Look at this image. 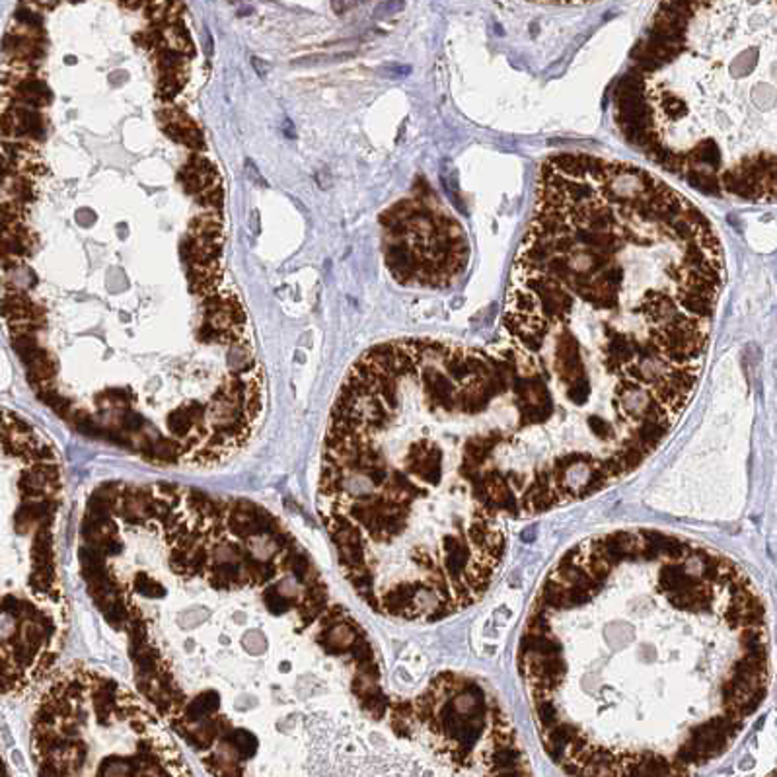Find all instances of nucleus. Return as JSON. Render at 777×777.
I'll return each instance as SVG.
<instances>
[{
  "label": "nucleus",
  "instance_id": "f257e3e1",
  "mask_svg": "<svg viewBox=\"0 0 777 777\" xmlns=\"http://www.w3.org/2000/svg\"><path fill=\"white\" fill-rule=\"evenodd\" d=\"M723 279L711 222L658 176L592 154L542 166L491 349L521 435L582 499L637 470L690 405Z\"/></svg>",
  "mask_w": 777,
  "mask_h": 777
},
{
  "label": "nucleus",
  "instance_id": "f03ea898",
  "mask_svg": "<svg viewBox=\"0 0 777 777\" xmlns=\"http://www.w3.org/2000/svg\"><path fill=\"white\" fill-rule=\"evenodd\" d=\"M82 532L92 594L127 633L141 692L211 777H238L254 760L261 703L277 705L296 735L279 777L304 756L312 735L287 707L314 701L279 678H380L365 632L333 602L294 534L259 504L119 483L96 491ZM296 711L318 743L329 738Z\"/></svg>",
  "mask_w": 777,
  "mask_h": 777
},
{
  "label": "nucleus",
  "instance_id": "7ed1b4c3",
  "mask_svg": "<svg viewBox=\"0 0 777 777\" xmlns=\"http://www.w3.org/2000/svg\"><path fill=\"white\" fill-rule=\"evenodd\" d=\"M516 660L540 743L567 777H698L766 698V606L715 549L614 530L549 569Z\"/></svg>",
  "mask_w": 777,
  "mask_h": 777
},
{
  "label": "nucleus",
  "instance_id": "20e7f679",
  "mask_svg": "<svg viewBox=\"0 0 777 777\" xmlns=\"http://www.w3.org/2000/svg\"><path fill=\"white\" fill-rule=\"evenodd\" d=\"M65 485L57 452L27 421L2 423V692L20 698L51 670L69 608L59 565Z\"/></svg>",
  "mask_w": 777,
  "mask_h": 777
},
{
  "label": "nucleus",
  "instance_id": "39448f33",
  "mask_svg": "<svg viewBox=\"0 0 777 777\" xmlns=\"http://www.w3.org/2000/svg\"><path fill=\"white\" fill-rule=\"evenodd\" d=\"M35 777H195L166 719L94 666H65L30 717Z\"/></svg>",
  "mask_w": 777,
  "mask_h": 777
},
{
  "label": "nucleus",
  "instance_id": "423d86ee",
  "mask_svg": "<svg viewBox=\"0 0 777 777\" xmlns=\"http://www.w3.org/2000/svg\"><path fill=\"white\" fill-rule=\"evenodd\" d=\"M384 257L396 281L446 287L462 275L470 248L448 213L427 199H403L382 214Z\"/></svg>",
  "mask_w": 777,
  "mask_h": 777
},
{
  "label": "nucleus",
  "instance_id": "0eeeda50",
  "mask_svg": "<svg viewBox=\"0 0 777 777\" xmlns=\"http://www.w3.org/2000/svg\"><path fill=\"white\" fill-rule=\"evenodd\" d=\"M6 777H8V773H6Z\"/></svg>",
  "mask_w": 777,
  "mask_h": 777
}]
</instances>
